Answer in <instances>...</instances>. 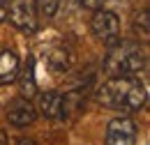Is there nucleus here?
I'll return each mask as SVG.
<instances>
[{
    "mask_svg": "<svg viewBox=\"0 0 150 145\" xmlns=\"http://www.w3.org/2000/svg\"><path fill=\"white\" fill-rule=\"evenodd\" d=\"M146 99H148L146 85L136 76H111L97 90V101L104 108L120 111V113H134L143 108Z\"/></svg>",
    "mask_w": 150,
    "mask_h": 145,
    "instance_id": "obj_1",
    "label": "nucleus"
},
{
    "mask_svg": "<svg viewBox=\"0 0 150 145\" xmlns=\"http://www.w3.org/2000/svg\"><path fill=\"white\" fill-rule=\"evenodd\" d=\"M143 67H146V53L136 42L118 39L109 46L104 60V72L109 76H136Z\"/></svg>",
    "mask_w": 150,
    "mask_h": 145,
    "instance_id": "obj_2",
    "label": "nucleus"
},
{
    "mask_svg": "<svg viewBox=\"0 0 150 145\" xmlns=\"http://www.w3.org/2000/svg\"><path fill=\"white\" fill-rule=\"evenodd\" d=\"M37 2L35 0H7V14L5 18H9V23L21 30L23 35H33L37 30Z\"/></svg>",
    "mask_w": 150,
    "mask_h": 145,
    "instance_id": "obj_3",
    "label": "nucleus"
},
{
    "mask_svg": "<svg viewBox=\"0 0 150 145\" xmlns=\"http://www.w3.org/2000/svg\"><path fill=\"white\" fill-rule=\"evenodd\" d=\"M90 30L102 44L111 46L120 39V18L113 12H106L99 7V9H95L93 18H90Z\"/></svg>",
    "mask_w": 150,
    "mask_h": 145,
    "instance_id": "obj_4",
    "label": "nucleus"
},
{
    "mask_svg": "<svg viewBox=\"0 0 150 145\" xmlns=\"http://www.w3.org/2000/svg\"><path fill=\"white\" fill-rule=\"evenodd\" d=\"M136 134H139V127L132 118L127 115L113 118L106 125L104 145H136Z\"/></svg>",
    "mask_w": 150,
    "mask_h": 145,
    "instance_id": "obj_5",
    "label": "nucleus"
},
{
    "mask_svg": "<svg viewBox=\"0 0 150 145\" xmlns=\"http://www.w3.org/2000/svg\"><path fill=\"white\" fill-rule=\"evenodd\" d=\"M5 115H7L9 125H14V127H28V125H33L37 120V108H35V104L28 97H14L7 104Z\"/></svg>",
    "mask_w": 150,
    "mask_h": 145,
    "instance_id": "obj_6",
    "label": "nucleus"
},
{
    "mask_svg": "<svg viewBox=\"0 0 150 145\" xmlns=\"http://www.w3.org/2000/svg\"><path fill=\"white\" fill-rule=\"evenodd\" d=\"M35 108H37V115H44L49 120H58V118H65L67 104H65V97L60 92L51 90V92H39Z\"/></svg>",
    "mask_w": 150,
    "mask_h": 145,
    "instance_id": "obj_7",
    "label": "nucleus"
},
{
    "mask_svg": "<svg viewBox=\"0 0 150 145\" xmlns=\"http://www.w3.org/2000/svg\"><path fill=\"white\" fill-rule=\"evenodd\" d=\"M19 76V58L12 49L0 46V85L14 83Z\"/></svg>",
    "mask_w": 150,
    "mask_h": 145,
    "instance_id": "obj_8",
    "label": "nucleus"
},
{
    "mask_svg": "<svg viewBox=\"0 0 150 145\" xmlns=\"http://www.w3.org/2000/svg\"><path fill=\"white\" fill-rule=\"evenodd\" d=\"M33 67H35V60L28 55V62L23 67V74L16 76V81L21 85V97H28V99L37 94V85H35V78H33Z\"/></svg>",
    "mask_w": 150,
    "mask_h": 145,
    "instance_id": "obj_9",
    "label": "nucleus"
},
{
    "mask_svg": "<svg viewBox=\"0 0 150 145\" xmlns=\"http://www.w3.org/2000/svg\"><path fill=\"white\" fill-rule=\"evenodd\" d=\"M46 62L53 72H67L69 67V51L65 46H51L46 51Z\"/></svg>",
    "mask_w": 150,
    "mask_h": 145,
    "instance_id": "obj_10",
    "label": "nucleus"
},
{
    "mask_svg": "<svg viewBox=\"0 0 150 145\" xmlns=\"http://www.w3.org/2000/svg\"><path fill=\"white\" fill-rule=\"evenodd\" d=\"M150 12L148 9H141L136 16H134V32L141 37L143 42H148V37H150Z\"/></svg>",
    "mask_w": 150,
    "mask_h": 145,
    "instance_id": "obj_11",
    "label": "nucleus"
},
{
    "mask_svg": "<svg viewBox=\"0 0 150 145\" xmlns=\"http://www.w3.org/2000/svg\"><path fill=\"white\" fill-rule=\"evenodd\" d=\"M35 2H37V12L44 14L46 18L56 16L58 7H60V0H35Z\"/></svg>",
    "mask_w": 150,
    "mask_h": 145,
    "instance_id": "obj_12",
    "label": "nucleus"
},
{
    "mask_svg": "<svg viewBox=\"0 0 150 145\" xmlns=\"http://www.w3.org/2000/svg\"><path fill=\"white\" fill-rule=\"evenodd\" d=\"M5 145H37L33 138H25V136H7Z\"/></svg>",
    "mask_w": 150,
    "mask_h": 145,
    "instance_id": "obj_13",
    "label": "nucleus"
},
{
    "mask_svg": "<svg viewBox=\"0 0 150 145\" xmlns=\"http://www.w3.org/2000/svg\"><path fill=\"white\" fill-rule=\"evenodd\" d=\"M81 5L88 7V9H99V7L104 5V0H81Z\"/></svg>",
    "mask_w": 150,
    "mask_h": 145,
    "instance_id": "obj_14",
    "label": "nucleus"
},
{
    "mask_svg": "<svg viewBox=\"0 0 150 145\" xmlns=\"http://www.w3.org/2000/svg\"><path fill=\"white\" fill-rule=\"evenodd\" d=\"M5 14H7V0H0V21H5Z\"/></svg>",
    "mask_w": 150,
    "mask_h": 145,
    "instance_id": "obj_15",
    "label": "nucleus"
},
{
    "mask_svg": "<svg viewBox=\"0 0 150 145\" xmlns=\"http://www.w3.org/2000/svg\"><path fill=\"white\" fill-rule=\"evenodd\" d=\"M5 138H7V134H5V131H0V145H5Z\"/></svg>",
    "mask_w": 150,
    "mask_h": 145,
    "instance_id": "obj_16",
    "label": "nucleus"
}]
</instances>
